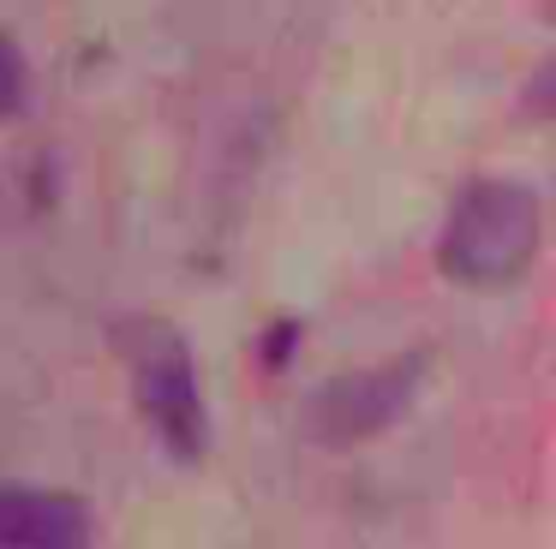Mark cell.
<instances>
[{"mask_svg":"<svg viewBox=\"0 0 556 549\" xmlns=\"http://www.w3.org/2000/svg\"><path fill=\"white\" fill-rule=\"evenodd\" d=\"M132 370V394L138 412H144L150 436L168 448V460L198 465L210 454V412H204V388H198V358L186 346L180 329L156 317H138L126 329H114Z\"/></svg>","mask_w":556,"mask_h":549,"instance_id":"cell-2","label":"cell"},{"mask_svg":"<svg viewBox=\"0 0 556 549\" xmlns=\"http://www.w3.org/2000/svg\"><path fill=\"white\" fill-rule=\"evenodd\" d=\"M25 102V54H18L13 36H0V119Z\"/></svg>","mask_w":556,"mask_h":549,"instance_id":"cell-5","label":"cell"},{"mask_svg":"<svg viewBox=\"0 0 556 549\" xmlns=\"http://www.w3.org/2000/svg\"><path fill=\"white\" fill-rule=\"evenodd\" d=\"M293 341H300V322H276V334H264V365L269 370H288Z\"/></svg>","mask_w":556,"mask_h":549,"instance_id":"cell-6","label":"cell"},{"mask_svg":"<svg viewBox=\"0 0 556 549\" xmlns=\"http://www.w3.org/2000/svg\"><path fill=\"white\" fill-rule=\"evenodd\" d=\"M425 382V358L401 353L377 370H348V376H329L324 388L305 400V436H317L324 448H359V442L383 436L401 412L413 406Z\"/></svg>","mask_w":556,"mask_h":549,"instance_id":"cell-3","label":"cell"},{"mask_svg":"<svg viewBox=\"0 0 556 549\" xmlns=\"http://www.w3.org/2000/svg\"><path fill=\"white\" fill-rule=\"evenodd\" d=\"M544 245L539 191L520 179H472L448 209V227L437 239V269L443 281L472 293H503L527 281Z\"/></svg>","mask_w":556,"mask_h":549,"instance_id":"cell-1","label":"cell"},{"mask_svg":"<svg viewBox=\"0 0 556 549\" xmlns=\"http://www.w3.org/2000/svg\"><path fill=\"white\" fill-rule=\"evenodd\" d=\"M90 508L73 489L0 484V549H90Z\"/></svg>","mask_w":556,"mask_h":549,"instance_id":"cell-4","label":"cell"}]
</instances>
